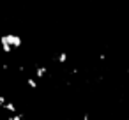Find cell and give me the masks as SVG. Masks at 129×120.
Listing matches in <instances>:
<instances>
[{"label":"cell","instance_id":"cell-3","mask_svg":"<svg viewBox=\"0 0 129 120\" xmlns=\"http://www.w3.org/2000/svg\"><path fill=\"white\" fill-rule=\"evenodd\" d=\"M4 109H6L7 113H11V115H16V113H18V108H16L13 102H6V104H4Z\"/></svg>","mask_w":129,"mask_h":120},{"label":"cell","instance_id":"cell-8","mask_svg":"<svg viewBox=\"0 0 129 120\" xmlns=\"http://www.w3.org/2000/svg\"><path fill=\"white\" fill-rule=\"evenodd\" d=\"M6 102H7V101H6V97L0 94V108H4V104H6Z\"/></svg>","mask_w":129,"mask_h":120},{"label":"cell","instance_id":"cell-10","mask_svg":"<svg viewBox=\"0 0 129 120\" xmlns=\"http://www.w3.org/2000/svg\"><path fill=\"white\" fill-rule=\"evenodd\" d=\"M127 120H129V118H127Z\"/></svg>","mask_w":129,"mask_h":120},{"label":"cell","instance_id":"cell-2","mask_svg":"<svg viewBox=\"0 0 129 120\" xmlns=\"http://www.w3.org/2000/svg\"><path fill=\"white\" fill-rule=\"evenodd\" d=\"M46 72H48L46 65H37V69H36V78H44Z\"/></svg>","mask_w":129,"mask_h":120},{"label":"cell","instance_id":"cell-4","mask_svg":"<svg viewBox=\"0 0 129 120\" xmlns=\"http://www.w3.org/2000/svg\"><path fill=\"white\" fill-rule=\"evenodd\" d=\"M57 60H58L60 64H66V62H67V53H66V51H62V53L57 57Z\"/></svg>","mask_w":129,"mask_h":120},{"label":"cell","instance_id":"cell-7","mask_svg":"<svg viewBox=\"0 0 129 120\" xmlns=\"http://www.w3.org/2000/svg\"><path fill=\"white\" fill-rule=\"evenodd\" d=\"M2 44V43H0ZM2 50H4V53H11V46L9 44H2Z\"/></svg>","mask_w":129,"mask_h":120},{"label":"cell","instance_id":"cell-1","mask_svg":"<svg viewBox=\"0 0 129 120\" xmlns=\"http://www.w3.org/2000/svg\"><path fill=\"white\" fill-rule=\"evenodd\" d=\"M0 43H2V44H9L11 48L13 46L20 48L21 46V37L20 35H2V37H0Z\"/></svg>","mask_w":129,"mask_h":120},{"label":"cell","instance_id":"cell-5","mask_svg":"<svg viewBox=\"0 0 129 120\" xmlns=\"http://www.w3.org/2000/svg\"><path fill=\"white\" fill-rule=\"evenodd\" d=\"M7 120H23V115L21 113H16V115H9Z\"/></svg>","mask_w":129,"mask_h":120},{"label":"cell","instance_id":"cell-9","mask_svg":"<svg viewBox=\"0 0 129 120\" xmlns=\"http://www.w3.org/2000/svg\"><path fill=\"white\" fill-rule=\"evenodd\" d=\"M66 120H71V118H66Z\"/></svg>","mask_w":129,"mask_h":120},{"label":"cell","instance_id":"cell-6","mask_svg":"<svg viewBox=\"0 0 129 120\" xmlns=\"http://www.w3.org/2000/svg\"><path fill=\"white\" fill-rule=\"evenodd\" d=\"M27 85H28L30 88H37V81H36V79H32V78H28V79H27Z\"/></svg>","mask_w":129,"mask_h":120}]
</instances>
